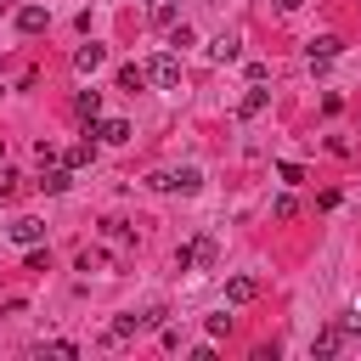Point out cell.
<instances>
[{"label":"cell","mask_w":361,"mask_h":361,"mask_svg":"<svg viewBox=\"0 0 361 361\" xmlns=\"http://www.w3.org/2000/svg\"><path fill=\"white\" fill-rule=\"evenodd\" d=\"M141 73H147V79H152L158 90H180V56H175V51H164V56H152V62H147Z\"/></svg>","instance_id":"6da1fadb"},{"label":"cell","mask_w":361,"mask_h":361,"mask_svg":"<svg viewBox=\"0 0 361 361\" xmlns=\"http://www.w3.org/2000/svg\"><path fill=\"white\" fill-rule=\"evenodd\" d=\"M214 259H220V243H214V237H197L192 248H180V254H175V265H180V271H186V265H214Z\"/></svg>","instance_id":"7a4b0ae2"},{"label":"cell","mask_w":361,"mask_h":361,"mask_svg":"<svg viewBox=\"0 0 361 361\" xmlns=\"http://www.w3.org/2000/svg\"><path fill=\"white\" fill-rule=\"evenodd\" d=\"M338 51H344V39H338V34H322V39H310V68H327Z\"/></svg>","instance_id":"3957f363"},{"label":"cell","mask_w":361,"mask_h":361,"mask_svg":"<svg viewBox=\"0 0 361 361\" xmlns=\"http://www.w3.org/2000/svg\"><path fill=\"white\" fill-rule=\"evenodd\" d=\"M158 316H164V310H141V316H118V322H113V338H135V333H141V327H152Z\"/></svg>","instance_id":"277c9868"},{"label":"cell","mask_w":361,"mask_h":361,"mask_svg":"<svg viewBox=\"0 0 361 361\" xmlns=\"http://www.w3.org/2000/svg\"><path fill=\"white\" fill-rule=\"evenodd\" d=\"M102 62H107V51H102V45H96V39H90V45H79V51H73V68H79V73H96V68H102Z\"/></svg>","instance_id":"5b68a950"},{"label":"cell","mask_w":361,"mask_h":361,"mask_svg":"<svg viewBox=\"0 0 361 361\" xmlns=\"http://www.w3.org/2000/svg\"><path fill=\"white\" fill-rule=\"evenodd\" d=\"M254 293H259V276H231V282H226V299H231V305H248Z\"/></svg>","instance_id":"8992f818"},{"label":"cell","mask_w":361,"mask_h":361,"mask_svg":"<svg viewBox=\"0 0 361 361\" xmlns=\"http://www.w3.org/2000/svg\"><path fill=\"white\" fill-rule=\"evenodd\" d=\"M45 23H51V11H45V6H23V11H17V28H23V34H39Z\"/></svg>","instance_id":"52a82bcc"},{"label":"cell","mask_w":361,"mask_h":361,"mask_svg":"<svg viewBox=\"0 0 361 361\" xmlns=\"http://www.w3.org/2000/svg\"><path fill=\"white\" fill-rule=\"evenodd\" d=\"M265 102H271V90H259V85H254V90L237 102V118H259V113H265Z\"/></svg>","instance_id":"ba28073f"},{"label":"cell","mask_w":361,"mask_h":361,"mask_svg":"<svg viewBox=\"0 0 361 361\" xmlns=\"http://www.w3.org/2000/svg\"><path fill=\"white\" fill-rule=\"evenodd\" d=\"M11 237H17V243H23V248H34V243H39V237H45V226H39V220H28V214H23V220H11Z\"/></svg>","instance_id":"9c48e42d"},{"label":"cell","mask_w":361,"mask_h":361,"mask_svg":"<svg viewBox=\"0 0 361 361\" xmlns=\"http://www.w3.org/2000/svg\"><path fill=\"white\" fill-rule=\"evenodd\" d=\"M237 51H243V45H237V34H220V39H209V56H214V62H237Z\"/></svg>","instance_id":"30bf717a"},{"label":"cell","mask_w":361,"mask_h":361,"mask_svg":"<svg viewBox=\"0 0 361 361\" xmlns=\"http://www.w3.org/2000/svg\"><path fill=\"white\" fill-rule=\"evenodd\" d=\"M96 135L118 147V141H130V124H124V118H102V124H96Z\"/></svg>","instance_id":"8fae6325"},{"label":"cell","mask_w":361,"mask_h":361,"mask_svg":"<svg viewBox=\"0 0 361 361\" xmlns=\"http://www.w3.org/2000/svg\"><path fill=\"white\" fill-rule=\"evenodd\" d=\"M141 85H147V73H141L135 62H124V68H118V90H130V96H135Z\"/></svg>","instance_id":"7c38bea8"},{"label":"cell","mask_w":361,"mask_h":361,"mask_svg":"<svg viewBox=\"0 0 361 361\" xmlns=\"http://www.w3.org/2000/svg\"><path fill=\"white\" fill-rule=\"evenodd\" d=\"M73 113H79V118H96V113H102V90H79Z\"/></svg>","instance_id":"4fadbf2b"},{"label":"cell","mask_w":361,"mask_h":361,"mask_svg":"<svg viewBox=\"0 0 361 361\" xmlns=\"http://www.w3.org/2000/svg\"><path fill=\"white\" fill-rule=\"evenodd\" d=\"M147 17H152L158 28H169V23H175V0H147Z\"/></svg>","instance_id":"5bb4252c"},{"label":"cell","mask_w":361,"mask_h":361,"mask_svg":"<svg viewBox=\"0 0 361 361\" xmlns=\"http://www.w3.org/2000/svg\"><path fill=\"white\" fill-rule=\"evenodd\" d=\"M68 180H73L68 169H45V175H39V192H68Z\"/></svg>","instance_id":"9a60e30c"},{"label":"cell","mask_w":361,"mask_h":361,"mask_svg":"<svg viewBox=\"0 0 361 361\" xmlns=\"http://www.w3.org/2000/svg\"><path fill=\"white\" fill-rule=\"evenodd\" d=\"M192 45V28L186 23H169V51H186Z\"/></svg>","instance_id":"2e32d148"},{"label":"cell","mask_w":361,"mask_h":361,"mask_svg":"<svg viewBox=\"0 0 361 361\" xmlns=\"http://www.w3.org/2000/svg\"><path fill=\"white\" fill-rule=\"evenodd\" d=\"M197 186H203L197 169H180V175H175V192H197Z\"/></svg>","instance_id":"e0dca14e"},{"label":"cell","mask_w":361,"mask_h":361,"mask_svg":"<svg viewBox=\"0 0 361 361\" xmlns=\"http://www.w3.org/2000/svg\"><path fill=\"white\" fill-rule=\"evenodd\" d=\"M0 197H23V175L6 169V175H0Z\"/></svg>","instance_id":"ac0fdd59"},{"label":"cell","mask_w":361,"mask_h":361,"mask_svg":"<svg viewBox=\"0 0 361 361\" xmlns=\"http://www.w3.org/2000/svg\"><path fill=\"white\" fill-rule=\"evenodd\" d=\"M90 152H96L90 141H85V147H73V152H68V169H79V164H90Z\"/></svg>","instance_id":"d6986e66"},{"label":"cell","mask_w":361,"mask_h":361,"mask_svg":"<svg viewBox=\"0 0 361 361\" xmlns=\"http://www.w3.org/2000/svg\"><path fill=\"white\" fill-rule=\"evenodd\" d=\"M271 214H276V220H293V214H299V203H293V197H276V209H271Z\"/></svg>","instance_id":"ffe728a7"},{"label":"cell","mask_w":361,"mask_h":361,"mask_svg":"<svg viewBox=\"0 0 361 361\" xmlns=\"http://www.w3.org/2000/svg\"><path fill=\"white\" fill-rule=\"evenodd\" d=\"M276 6H282V11H299V6H305V0H276Z\"/></svg>","instance_id":"44dd1931"},{"label":"cell","mask_w":361,"mask_h":361,"mask_svg":"<svg viewBox=\"0 0 361 361\" xmlns=\"http://www.w3.org/2000/svg\"><path fill=\"white\" fill-rule=\"evenodd\" d=\"M0 158H6V141H0Z\"/></svg>","instance_id":"7402d4cb"},{"label":"cell","mask_w":361,"mask_h":361,"mask_svg":"<svg viewBox=\"0 0 361 361\" xmlns=\"http://www.w3.org/2000/svg\"><path fill=\"white\" fill-rule=\"evenodd\" d=\"M0 90H6V85H0Z\"/></svg>","instance_id":"603a6c76"}]
</instances>
